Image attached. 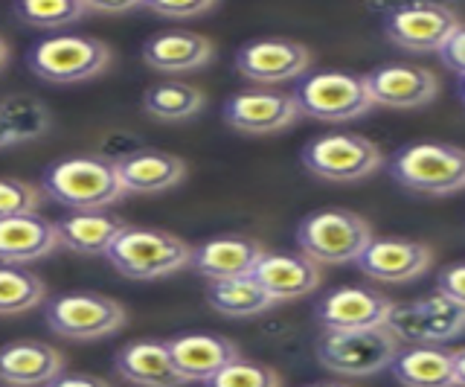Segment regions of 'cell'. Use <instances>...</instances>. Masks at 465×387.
<instances>
[{
	"label": "cell",
	"instance_id": "cell-1",
	"mask_svg": "<svg viewBox=\"0 0 465 387\" xmlns=\"http://www.w3.org/2000/svg\"><path fill=\"white\" fill-rule=\"evenodd\" d=\"M41 190L70 213H102L125 195L120 175H116V164L108 157L91 154L64 157V161L47 166Z\"/></svg>",
	"mask_w": 465,
	"mask_h": 387
},
{
	"label": "cell",
	"instance_id": "cell-2",
	"mask_svg": "<svg viewBox=\"0 0 465 387\" xmlns=\"http://www.w3.org/2000/svg\"><path fill=\"white\" fill-rule=\"evenodd\" d=\"M105 256L123 277L152 283L183 271L189 265L193 248L169 231H149V227L125 224V231L114 239Z\"/></svg>",
	"mask_w": 465,
	"mask_h": 387
},
{
	"label": "cell",
	"instance_id": "cell-3",
	"mask_svg": "<svg viewBox=\"0 0 465 387\" xmlns=\"http://www.w3.org/2000/svg\"><path fill=\"white\" fill-rule=\"evenodd\" d=\"M375 239L370 222L352 210L329 207L305 216L297 227V245L312 263L341 265L355 263L361 251Z\"/></svg>",
	"mask_w": 465,
	"mask_h": 387
},
{
	"label": "cell",
	"instance_id": "cell-4",
	"mask_svg": "<svg viewBox=\"0 0 465 387\" xmlns=\"http://www.w3.org/2000/svg\"><path fill=\"white\" fill-rule=\"evenodd\" d=\"M390 175L411 193L454 195L465 186V152L454 143H413L392 157Z\"/></svg>",
	"mask_w": 465,
	"mask_h": 387
},
{
	"label": "cell",
	"instance_id": "cell-5",
	"mask_svg": "<svg viewBox=\"0 0 465 387\" xmlns=\"http://www.w3.org/2000/svg\"><path fill=\"white\" fill-rule=\"evenodd\" d=\"M29 70L53 84H76L99 76L111 64V47L87 35H53L26 53Z\"/></svg>",
	"mask_w": 465,
	"mask_h": 387
},
{
	"label": "cell",
	"instance_id": "cell-6",
	"mask_svg": "<svg viewBox=\"0 0 465 387\" xmlns=\"http://www.w3.org/2000/svg\"><path fill=\"white\" fill-rule=\"evenodd\" d=\"M384 326L399 343L407 341L411 347H445L462 338L465 306L442 294H428L411 303H392Z\"/></svg>",
	"mask_w": 465,
	"mask_h": 387
},
{
	"label": "cell",
	"instance_id": "cell-7",
	"mask_svg": "<svg viewBox=\"0 0 465 387\" xmlns=\"http://www.w3.org/2000/svg\"><path fill=\"white\" fill-rule=\"evenodd\" d=\"M401 343L387 326L361 332H323L317 343V362L338 376H375L392 364Z\"/></svg>",
	"mask_w": 465,
	"mask_h": 387
},
{
	"label": "cell",
	"instance_id": "cell-8",
	"mask_svg": "<svg viewBox=\"0 0 465 387\" xmlns=\"http://www.w3.org/2000/svg\"><path fill=\"white\" fill-rule=\"evenodd\" d=\"M44 321L58 338L96 341L114 335L125 323V309L114 297L96 292H70L44 300Z\"/></svg>",
	"mask_w": 465,
	"mask_h": 387
},
{
	"label": "cell",
	"instance_id": "cell-9",
	"mask_svg": "<svg viewBox=\"0 0 465 387\" xmlns=\"http://www.w3.org/2000/svg\"><path fill=\"white\" fill-rule=\"evenodd\" d=\"M291 96H294L300 114L326 123L355 120L372 108L363 76L346 74V70H323V74L302 76Z\"/></svg>",
	"mask_w": 465,
	"mask_h": 387
},
{
	"label": "cell",
	"instance_id": "cell-10",
	"mask_svg": "<svg viewBox=\"0 0 465 387\" xmlns=\"http://www.w3.org/2000/svg\"><path fill=\"white\" fill-rule=\"evenodd\" d=\"M381 149L372 140L361 134H326L314 137L302 149L305 169L317 175L320 181L331 184H355L370 178L381 166Z\"/></svg>",
	"mask_w": 465,
	"mask_h": 387
},
{
	"label": "cell",
	"instance_id": "cell-11",
	"mask_svg": "<svg viewBox=\"0 0 465 387\" xmlns=\"http://www.w3.org/2000/svg\"><path fill=\"white\" fill-rule=\"evenodd\" d=\"M460 15L457 9H450L445 4H404L390 9V15L384 21V33L396 47L411 50V53H430L440 50L442 41L457 30Z\"/></svg>",
	"mask_w": 465,
	"mask_h": 387
},
{
	"label": "cell",
	"instance_id": "cell-12",
	"mask_svg": "<svg viewBox=\"0 0 465 387\" xmlns=\"http://www.w3.org/2000/svg\"><path fill=\"white\" fill-rule=\"evenodd\" d=\"M392 300L363 285H343L329 292L317 303V321L326 332H361V329L384 326Z\"/></svg>",
	"mask_w": 465,
	"mask_h": 387
},
{
	"label": "cell",
	"instance_id": "cell-13",
	"mask_svg": "<svg viewBox=\"0 0 465 387\" xmlns=\"http://www.w3.org/2000/svg\"><path fill=\"white\" fill-rule=\"evenodd\" d=\"M312 64L309 47L288 38H259L236 53V67L244 79L259 84H280L300 79Z\"/></svg>",
	"mask_w": 465,
	"mask_h": 387
},
{
	"label": "cell",
	"instance_id": "cell-14",
	"mask_svg": "<svg viewBox=\"0 0 465 387\" xmlns=\"http://www.w3.org/2000/svg\"><path fill=\"white\" fill-rule=\"evenodd\" d=\"M370 103L384 108H421L440 94L433 70L416 64H381L363 76Z\"/></svg>",
	"mask_w": 465,
	"mask_h": 387
},
{
	"label": "cell",
	"instance_id": "cell-15",
	"mask_svg": "<svg viewBox=\"0 0 465 387\" xmlns=\"http://www.w3.org/2000/svg\"><path fill=\"white\" fill-rule=\"evenodd\" d=\"M297 117L294 96L280 91H244L224 103V123L244 134H276Z\"/></svg>",
	"mask_w": 465,
	"mask_h": 387
},
{
	"label": "cell",
	"instance_id": "cell-16",
	"mask_svg": "<svg viewBox=\"0 0 465 387\" xmlns=\"http://www.w3.org/2000/svg\"><path fill=\"white\" fill-rule=\"evenodd\" d=\"M390 370L404 387H462L465 382V358L448 347H401Z\"/></svg>",
	"mask_w": 465,
	"mask_h": 387
},
{
	"label": "cell",
	"instance_id": "cell-17",
	"mask_svg": "<svg viewBox=\"0 0 465 387\" xmlns=\"http://www.w3.org/2000/svg\"><path fill=\"white\" fill-rule=\"evenodd\" d=\"M430 263V248L411 239H372L355 260L363 274L381 283H411L425 274Z\"/></svg>",
	"mask_w": 465,
	"mask_h": 387
},
{
	"label": "cell",
	"instance_id": "cell-18",
	"mask_svg": "<svg viewBox=\"0 0 465 387\" xmlns=\"http://www.w3.org/2000/svg\"><path fill=\"white\" fill-rule=\"evenodd\" d=\"M251 277L268 292L273 303L309 297L320 285V280H323L320 265L300 253H262Z\"/></svg>",
	"mask_w": 465,
	"mask_h": 387
},
{
	"label": "cell",
	"instance_id": "cell-19",
	"mask_svg": "<svg viewBox=\"0 0 465 387\" xmlns=\"http://www.w3.org/2000/svg\"><path fill=\"white\" fill-rule=\"evenodd\" d=\"M166 350L172 355V364L178 367V372L186 382H207L222 367L242 358L236 343L224 335H213V332L178 335V338L166 341Z\"/></svg>",
	"mask_w": 465,
	"mask_h": 387
},
{
	"label": "cell",
	"instance_id": "cell-20",
	"mask_svg": "<svg viewBox=\"0 0 465 387\" xmlns=\"http://www.w3.org/2000/svg\"><path fill=\"white\" fill-rule=\"evenodd\" d=\"M262 245L247 236H222V239H210L203 245L193 248L189 256V265L195 268V274H201L210 283H222V280H239V277H251V271L262 260Z\"/></svg>",
	"mask_w": 465,
	"mask_h": 387
},
{
	"label": "cell",
	"instance_id": "cell-21",
	"mask_svg": "<svg viewBox=\"0 0 465 387\" xmlns=\"http://www.w3.org/2000/svg\"><path fill=\"white\" fill-rule=\"evenodd\" d=\"M64 372V355L44 341H12L0 347V382L9 387H44Z\"/></svg>",
	"mask_w": 465,
	"mask_h": 387
},
{
	"label": "cell",
	"instance_id": "cell-22",
	"mask_svg": "<svg viewBox=\"0 0 465 387\" xmlns=\"http://www.w3.org/2000/svg\"><path fill=\"white\" fill-rule=\"evenodd\" d=\"M143 62L160 74H189L213 62V41L193 30H163L143 45Z\"/></svg>",
	"mask_w": 465,
	"mask_h": 387
},
{
	"label": "cell",
	"instance_id": "cell-23",
	"mask_svg": "<svg viewBox=\"0 0 465 387\" xmlns=\"http://www.w3.org/2000/svg\"><path fill=\"white\" fill-rule=\"evenodd\" d=\"M116 372L137 387H183L186 379L172 364L166 341H131L114 358Z\"/></svg>",
	"mask_w": 465,
	"mask_h": 387
},
{
	"label": "cell",
	"instance_id": "cell-24",
	"mask_svg": "<svg viewBox=\"0 0 465 387\" xmlns=\"http://www.w3.org/2000/svg\"><path fill=\"white\" fill-rule=\"evenodd\" d=\"M55 248V227L41 213L0 219V265H24L33 260H44Z\"/></svg>",
	"mask_w": 465,
	"mask_h": 387
},
{
	"label": "cell",
	"instance_id": "cell-25",
	"mask_svg": "<svg viewBox=\"0 0 465 387\" xmlns=\"http://www.w3.org/2000/svg\"><path fill=\"white\" fill-rule=\"evenodd\" d=\"M58 245L79 256H105L114 239L125 231V222L114 213H67L64 219L53 222Z\"/></svg>",
	"mask_w": 465,
	"mask_h": 387
},
{
	"label": "cell",
	"instance_id": "cell-26",
	"mask_svg": "<svg viewBox=\"0 0 465 387\" xmlns=\"http://www.w3.org/2000/svg\"><path fill=\"white\" fill-rule=\"evenodd\" d=\"M114 164L123 193H163L186 178V164L169 152H134Z\"/></svg>",
	"mask_w": 465,
	"mask_h": 387
},
{
	"label": "cell",
	"instance_id": "cell-27",
	"mask_svg": "<svg viewBox=\"0 0 465 387\" xmlns=\"http://www.w3.org/2000/svg\"><path fill=\"white\" fill-rule=\"evenodd\" d=\"M207 300L218 314H224V318H253V314H262L271 306H276L268 297V292L262 289L253 277L210 283Z\"/></svg>",
	"mask_w": 465,
	"mask_h": 387
},
{
	"label": "cell",
	"instance_id": "cell-28",
	"mask_svg": "<svg viewBox=\"0 0 465 387\" xmlns=\"http://www.w3.org/2000/svg\"><path fill=\"white\" fill-rule=\"evenodd\" d=\"M143 108L149 111L154 120L178 123V120L195 117V114L203 108V94L183 82H160L145 91Z\"/></svg>",
	"mask_w": 465,
	"mask_h": 387
},
{
	"label": "cell",
	"instance_id": "cell-29",
	"mask_svg": "<svg viewBox=\"0 0 465 387\" xmlns=\"http://www.w3.org/2000/svg\"><path fill=\"white\" fill-rule=\"evenodd\" d=\"M0 123L9 132L12 143H26L50 132V111L35 96L15 94L0 99Z\"/></svg>",
	"mask_w": 465,
	"mask_h": 387
},
{
	"label": "cell",
	"instance_id": "cell-30",
	"mask_svg": "<svg viewBox=\"0 0 465 387\" xmlns=\"http://www.w3.org/2000/svg\"><path fill=\"white\" fill-rule=\"evenodd\" d=\"M47 300V285L24 265H0V314H21Z\"/></svg>",
	"mask_w": 465,
	"mask_h": 387
},
{
	"label": "cell",
	"instance_id": "cell-31",
	"mask_svg": "<svg viewBox=\"0 0 465 387\" xmlns=\"http://www.w3.org/2000/svg\"><path fill=\"white\" fill-rule=\"evenodd\" d=\"M12 12L29 26L58 30V26H70L87 15V0H24V4H15Z\"/></svg>",
	"mask_w": 465,
	"mask_h": 387
},
{
	"label": "cell",
	"instance_id": "cell-32",
	"mask_svg": "<svg viewBox=\"0 0 465 387\" xmlns=\"http://www.w3.org/2000/svg\"><path fill=\"white\" fill-rule=\"evenodd\" d=\"M203 387H282V382L276 376V370L236 358V362L218 370L213 379L203 382Z\"/></svg>",
	"mask_w": 465,
	"mask_h": 387
},
{
	"label": "cell",
	"instance_id": "cell-33",
	"mask_svg": "<svg viewBox=\"0 0 465 387\" xmlns=\"http://www.w3.org/2000/svg\"><path fill=\"white\" fill-rule=\"evenodd\" d=\"M41 190L21 178H0V219L38 213Z\"/></svg>",
	"mask_w": 465,
	"mask_h": 387
},
{
	"label": "cell",
	"instance_id": "cell-34",
	"mask_svg": "<svg viewBox=\"0 0 465 387\" xmlns=\"http://www.w3.org/2000/svg\"><path fill=\"white\" fill-rule=\"evenodd\" d=\"M143 9L154 12V15L166 21H195L201 15L215 9L213 0H189V4H143Z\"/></svg>",
	"mask_w": 465,
	"mask_h": 387
},
{
	"label": "cell",
	"instance_id": "cell-35",
	"mask_svg": "<svg viewBox=\"0 0 465 387\" xmlns=\"http://www.w3.org/2000/svg\"><path fill=\"white\" fill-rule=\"evenodd\" d=\"M436 53H440V62L448 70H454V74H462V70H465V30H462V26H457V30L442 41Z\"/></svg>",
	"mask_w": 465,
	"mask_h": 387
},
{
	"label": "cell",
	"instance_id": "cell-36",
	"mask_svg": "<svg viewBox=\"0 0 465 387\" xmlns=\"http://www.w3.org/2000/svg\"><path fill=\"white\" fill-rule=\"evenodd\" d=\"M436 294L454 300V303H462L465 300V268H462V263H454L442 271L440 280H436Z\"/></svg>",
	"mask_w": 465,
	"mask_h": 387
},
{
	"label": "cell",
	"instance_id": "cell-37",
	"mask_svg": "<svg viewBox=\"0 0 465 387\" xmlns=\"http://www.w3.org/2000/svg\"><path fill=\"white\" fill-rule=\"evenodd\" d=\"M44 387H111V384L99 376H91V372H58V376Z\"/></svg>",
	"mask_w": 465,
	"mask_h": 387
},
{
	"label": "cell",
	"instance_id": "cell-38",
	"mask_svg": "<svg viewBox=\"0 0 465 387\" xmlns=\"http://www.w3.org/2000/svg\"><path fill=\"white\" fill-rule=\"evenodd\" d=\"M6 146H15V143H12L9 132L4 128V123H0V149H6Z\"/></svg>",
	"mask_w": 465,
	"mask_h": 387
},
{
	"label": "cell",
	"instance_id": "cell-39",
	"mask_svg": "<svg viewBox=\"0 0 465 387\" xmlns=\"http://www.w3.org/2000/svg\"><path fill=\"white\" fill-rule=\"evenodd\" d=\"M6 59H9V47H6V41L0 38V67L6 64Z\"/></svg>",
	"mask_w": 465,
	"mask_h": 387
},
{
	"label": "cell",
	"instance_id": "cell-40",
	"mask_svg": "<svg viewBox=\"0 0 465 387\" xmlns=\"http://www.w3.org/2000/svg\"><path fill=\"white\" fill-rule=\"evenodd\" d=\"M312 387H349V384H341V382H320V384H312Z\"/></svg>",
	"mask_w": 465,
	"mask_h": 387
}]
</instances>
